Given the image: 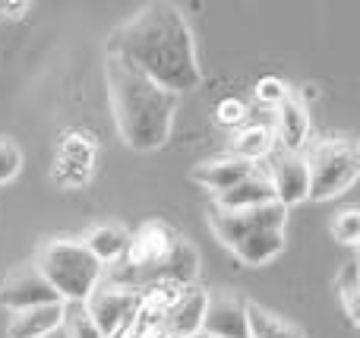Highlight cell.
Wrapping results in <instances>:
<instances>
[{
  "label": "cell",
  "instance_id": "cell-1",
  "mask_svg": "<svg viewBox=\"0 0 360 338\" xmlns=\"http://www.w3.org/2000/svg\"><path fill=\"white\" fill-rule=\"evenodd\" d=\"M108 54L130 60L168 92H193L202 82L190 25L174 4H146L108 38Z\"/></svg>",
  "mask_w": 360,
  "mask_h": 338
},
{
  "label": "cell",
  "instance_id": "cell-2",
  "mask_svg": "<svg viewBox=\"0 0 360 338\" xmlns=\"http://www.w3.org/2000/svg\"><path fill=\"white\" fill-rule=\"evenodd\" d=\"M105 76L120 139L136 152L162 149L174 126L177 95L114 54L105 60Z\"/></svg>",
  "mask_w": 360,
  "mask_h": 338
},
{
  "label": "cell",
  "instance_id": "cell-3",
  "mask_svg": "<svg viewBox=\"0 0 360 338\" xmlns=\"http://www.w3.org/2000/svg\"><path fill=\"white\" fill-rule=\"evenodd\" d=\"M35 266L63 304H82L105 275V266L86 250L82 240H51L41 247Z\"/></svg>",
  "mask_w": 360,
  "mask_h": 338
},
{
  "label": "cell",
  "instance_id": "cell-4",
  "mask_svg": "<svg viewBox=\"0 0 360 338\" xmlns=\"http://www.w3.org/2000/svg\"><path fill=\"white\" fill-rule=\"evenodd\" d=\"M307 158V174H310V200L326 202L335 200L348 187H354L360 174V155L351 139H323L310 149Z\"/></svg>",
  "mask_w": 360,
  "mask_h": 338
},
{
  "label": "cell",
  "instance_id": "cell-5",
  "mask_svg": "<svg viewBox=\"0 0 360 338\" xmlns=\"http://www.w3.org/2000/svg\"><path fill=\"white\" fill-rule=\"evenodd\" d=\"M139 307H143V288H133V285H98L82 301V310L105 338H117L124 332L136 320Z\"/></svg>",
  "mask_w": 360,
  "mask_h": 338
},
{
  "label": "cell",
  "instance_id": "cell-6",
  "mask_svg": "<svg viewBox=\"0 0 360 338\" xmlns=\"http://www.w3.org/2000/svg\"><path fill=\"white\" fill-rule=\"evenodd\" d=\"M209 225L215 231V238L224 247H234L240 238L256 231H269V228H285L288 225V209L281 202H269L259 209H243V212H221V209H212L209 212Z\"/></svg>",
  "mask_w": 360,
  "mask_h": 338
},
{
  "label": "cell",
  "instance_id": "cell-7",
  "mask_svg": "<svg viewBox=\"0 0 360 338\" xmlns=\"http://www.w3.org/2000/svg\"><path fill=\"white\" fill-rule=\"evenodd\" d=\"M266 177L275 190V202H281L285 209L297 206L310 193V174H307V158L297 152H281L272 149V155L266 158Z\"/></svg>",
  "mask_w": 360,
  "mask_h": 338
},
{
  "label": "cell",
  "instance_id": "cell-8",
  "mask_svg": "<svg viewBox=\"0 0 360 338\" xmlns=\"http://www.w3.org/2000/svg\"><path fill=\"white\" fill-rule=\"evenodd\" d=\"M57 291L48 285V278L38 272V266H19L0 282V307H6L10 313L19 310H32L41 304H57Z\"/></svg>",
  "mask_w": 360,
  "mask_h": 338
},
{
  "label": "cell",
  "instance_id": "cell-9",
  "mask_svg": "<svg viewBox=\"0 0 360 338\" xmlns=\"http://www.w3.org/2000/svg\"><path fill=\"white\" fill-rule=\"evenodd\" d=\"M202 335L212 338H250L247 332V301L231 291H205Z\"/></svg>",
  "mask_w": 360,
  "mask_h": 338
},
{
  "label": "cell",
  "instance_id": "cell-10",
  "mask_svg": "<svg viewBox=\"0 0 360 338\" xmlns=\"http://www.w3.org/2000/svg\"><path fill=\"white\" fill-rule=\"evenodd\" d=\"M202 310H205V291L196 285H186L177 294V301L162 316V338H193L202 329Z\"/></svg>",
  "mask_w": 360,
  "mask_h": 338
},
{
  "label": "cell",
  "instance_id": "cell-11",
  "mask_svg": "<svg viewBox=\"0 0 360 338\" xmlns=\"http://www.w3.org/2000/svg\"><path fill=\"white\" fill-rule=\"evenodd\" d=\"M272 133H275V149L304 155V145L310 143V114H307L304 101L288 95V98L275 108Z\"/></svg>",
  "mask_w": 360,
  "mask_h": 338
},
{
  "label": "cell",
  "instance_id": "cell-12",
  "mask_svg": "<svg viewBox=\"0 0 360 338\" xmlns=\"http://www.w3.org/2000/svg\"><path fill=\"white\" fill-rule=\"evenodd\" d=\"M269 202H275V190H272V183H269L266 171L256 168L253 174H247L237 187L218 193L212 209H221V212H243V209L269 206Z\"/></svg>",
  "mask_w": 360,
  "mask_h": 338
},
{
  "label": "cell",
  "instance_id": "cell-13",
  "mask_svg": "<svg viewBox=\"0 0 360 338\" xmlns=\"http://www.w3.org/2000/svg\"><path fill=\"white\" fill-rule=\"evenodd\" d=\"M63 320H67V304L63 301L19 310V313H10L6 338H48L57 326H63Z\"/></svg>",
  "mask_w": 360,
  "mask_h": 338
},
{
  "label": "cell",
  "instance_id": "cell-14",
  "mask_svg": "<svg viewBox=\"0 0 360 338\" xmlns=\"http://www.w3.org/2000/svg\"><path fill=\"white\" fill-rule=\"evenodd\" d=\"M92 162H95V143L92 136L86 133H73V136L63 139L60 145V162L54 168V177L67 187L73 183H86L89 171H92Z\"/></svg>",
  "mask_w": 360,
  "mask_h": 338
},
{
  "label": "cell",
  "instance_id": "cell-15",
  "mask_svg": "<svg viewBox=\"0 0 360 338\" xmlns=\"http://www.w3.org/2000/svg\"><path fill=\"white\" fill-rule=\"evenodd\" d=\"M259 168V164H250L243 162V158H234V155H224V158H215V162H202L193 168V181L199 183V187L212 190V193H224V190L237 187V183L243 181L247 174H253V171Z\"/></svg>",
  "mask_w": 360,
  "mask_h": 338
},
{
  "label": "cell",
  "instance_id": "cell-16",
  "mask_svg": "<svg viewBox=\"0 0 360 338\" xmlns=\"http://www.w3.org/2000/svg\"><path fill=\"white\" fill-rule=\"evenodd\" d=\"M285 250V228H269V231H256L240 238L231 253L240 259L243 266H266Z\"/></svg>",
  "mask_w": 360,
  "mask_h": 338
},
{
  "label": "cell",
  "instance_id": "cell-17",
  "mask_svg": "<svg viewBox=\"0 0 360 338\" xmlns=\"http://www.w3.org/2000/svg\"><path fill=\"white\" fill-rule=\"evenodd\" d=\"M82 244H86V250L92 253L101 266H108V263H117V259L127 253V247H130V234H127L120 225H98L86 234Z\"/></svg>",
  "mask_w": 360,
  "mask_h": 338
},
{
  "label": "cell",
  "instance_id": "cell-18",
  "mask_svg": "<svg viewBox=\"0 0 360 338\" xmlns=\"http://www.w3.org/2000/svg\"><path fill=\"white\" fill-rule=\"evenodd\" d=\"M247 332L250 338H304L300 326H294L291 320L272 313V310L259 307V304H247Z\"/></svg>",
  "mask_w": 360,
  "mask_h": 338
},
{
  "label": "cell",
  "instance_id": "cell-19",
  "mask_svg": "<svg viewBox=\"0 0 360 338\" xmlns=\"http://www.w3.org/2000/svg\"><path fill=\"white\" fill-rule=\"evenodd\" d=\"M275 149V133L272 126H247L243 133H237L234 143H231V155L243 158V162L256 164V162H266Z\"/></svg>",
  "mask_w": 360,
  "mask_h": 338
},
{
  "label": "cell",
  "instance_id": "cell-20",
  "mask_svg": "<svg viewBox=\"0 0 360 338\" xmlns=\"http://www.w3.org/2000/svg\"><path fill=\"white\" fill-rule=\"evenodd\" d=\"M335 288H338V297H342L345 304V313H348L351 326H357V294H360V285H357V259H351V263H345L342 275L335 278Z\"/></svg>",
  "mask_w": 360,
  "mask_h": 338
},
{
  "label": "cell",
  "instance_id": "cell-21",
  "mask_svg": "<svg viewBox=\"0 0 360 338\" xmlns=\"http://www.w3.org/2000/svg\"><path fill=\"white\" fill-rule=\"evenodd\" d=\"M332 234H335V240H342V244H348V247L357 244L360 240V212L354 206L332 219Z\"/></svg>",
  "mask_w": 360,
  "mask_h": 338
},
{
  "label": "cell",
  "instance_id": "cell-22",
  "mask_svg": "<svg viewBox=\"0 0 360 338\" xmlns=\"http://www.w3.org/2000/svg\"><path fill=\"white\" fill-rule=\"evenodd\" d=\"M253 95H256V101H259V105L278 108L281 101H285L288 95H291V89H288L281 79H275V76H266V79H259V82H256Z\"/></svg>",
  "mask_w": 360,
  "mask_h": 338
},
{
  "label": "cell",
  "instance_id": "cell-23",
  "mask_svg": "<svg viewBox=\"0 0 360 338\" xmlns=\"http://www.w3.org/2000/svg\"><path fill=\"white\" fill-rule=\"evenodd\" d=\"M22 168V152H19L16 143L10 139H0V183H10L13 177Z\"/></svg>",
  "mask_w": 360,
  "mask_h": 338
},
{
  "label": "cell",
  "instance_id": "cell-24",
  "mask_svg": "<svg viewBox=\"0 0 360 338\" xmlns=\"http://www.w3.org/2000/svg\"><path fill=\"white\" fill-rule=\"evenodd\" d=\"M215 120L221 126H240L247 120V105L240 98H221L215 105Z\"/></svg>",
  "mask_w": 360,
  "mask_h": 338
},
{
  "label": "cell",
  "instance_id": "cell-25",
  "mask_svg": "<svg viewBox=\"0 0 360 338\" xmlns=\"http://www.w3.org/2000/svg\"><path fill=\"white\" fill-rule=\"evenodd\" d=\"M70 316V313H67ZM70 338H105L95 329V323L89 320V313L82 310V304H79V310H76L73 316H70Z\"/></svg>",
  "mask_w": 360,
  "mask_h": 338
},
{
  "label": "cell",
  "instance_id": "cell-26",
  "mask_svg": "<svg viewBox=\"0 0 360 338\" xmlns=\"http://www.w3.org/2000/svg\"><path fill=\"white\" fill-rule=\"evenodd\" d=\"M29 10H32V4H25V0H19V4H0V16L4 19H19Z\"/></svg>",
  "mask_w": 360,
  "mask_h": 338
},
{
  "label": "cell",
  "instance_id": "cell-27",
  "mask_svg": "<svg viewBox=\"0 0 360 338\" xmlns=\"http://www.w3.org/2000/svg\"><path fill=\"white\" fill-rule=\"evenodd\" d=\"M193 338H212V335H202V332H199V335H193Z\"/></svg>",
  "mask_w": 360,
  "mask_h": 338
}]
</instances>
